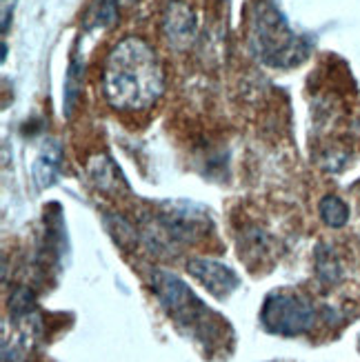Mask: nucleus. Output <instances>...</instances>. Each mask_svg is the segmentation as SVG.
<instances>
[{
  "label": "nucleus",
  "mask_w": 360,
  "mask_h": 362,
  "mask_svg": "<svg viewBox=\"0 0 360 362\" xmlns=\"http://www.w3.org/2000/svg\"><path fill=\"white\" fill-rule=\"evenodd\" d=\"M165 93V69L153 47L127 36L112 47L103 67V96L116 112H145Z\"/></svg>",
  "instance_id": "obj_1"
},
{
  "label": "nucleus",
  "mask_w": 360,
  "mask_h": 362,
  "mask_svg": "<svg viewBox=\"0 0 360 362\" xmlns=\"http://www.w3.org/2000/svg\"><path fill=\"white\" fill-rule=\"evenodd\" d=\"M151 291L180 332L209 354L231 340L229 322L211 311L187 287V282L167 269H151Z\"/></svg>",
  "instance_id": "obj_2"
},
{
  "label": "nucleus",
  "mask_w": 360,
  "mask_h": 362,
  "mask_svg": "<svg viewBox=\"0 0 360 362\" xmlns=\"http://www.w3.org/2000/svg\"><path fill=\"white\" fill-rule=\"evenodd\" d=\"M247 45L272 69H294L307 60L311 45L296 34L274 0H254L247 13Z\"/></svg>",
  "instance_id": "obj_3"
},
{
  "label": "nucleus",
  "mask_w": 360,
  "mask_h": 362,
  "mask_svg": "<svg viewBox=\"0 0 360 362\" xmlns=\"http://www.w3.org/2000/svg\"><path fill=\"white\" fill-rule=\"evenodd\" d=\"M209 225H211L209 216L198 204L165 202L161 211L145 218L140 238L156 254L169 256L176 254L185 245H194L205 238Z\"/></svg>",
  "instance_id": "obj_4"
},
{
  "label": "nucleus",
  "mask_w": 360,
  "mask_h": 362,
  "mask_svg": "<svg viewBox=\"0 0 360 362\" xmlns=\"http://www.w3.org/2000/svg\"><path fill=\"white\" fill-rule=\"evenodd\" d=\"M318 320L316 303L301 291L278 289L265 298L260 309V325L274 336L296 338L314 329Z\"/></svg>",
  "instance_id": "obj_5"
},
{
  "label": "nucleus",
  "mask_w": 360,
  "mask_h": 362,
  "mask_svg": "<svg viewBox=\"0 0 360 362\" xmlns=\"http://www.w3.org/2000/svg\"><path fill=\"white\" fill-rule=\"evenodd\" d=\"M187 272H190L214 298H218V300H227L240 285L238 274L225 262H218L214 258L187 260Z\"/></svg>",
  "instance_id": "obj_6"
},
{
  "label": "nucleus",
  "mask_w": 360,
  "mask_h": 362,
  "mask_svg": "<svg viewBox=\"0 0 360 362\" xmlns=\"http://www.w3.org/2000/svg\"><path fill=\"white\" fill-rule=\"evenodd\" d=\"M196 13L185 0H169L163 11V34L174 49H187L196 40Z\"/></svg>",
  "instance_id": "obj_7"
},
{
  "label": "nucleus",
  "mask_w": 360,
  "mask_h": 362,
  "mask_svg": "<svg viewBox=\"0 0 360 362\" xmlns=\"http://www.w3.org/2000/svg\"><path fill=\"white\" fill-rule=\"evenodd\" d=\"M62 165V149L56 140H47L42 149L38 151L34 165H31V178H34L38 189L52 187L60 174Z\"/></svg>",
  "instance_id": "obj_8"
},
{
  "label": "nucleus",
  "mask_w": 360,
  "mask_h": 362,
  "mask_svg": "<svg viewBox=\"0 0 360 362\" xmlns=\"http://www.w3.org/2000/svg\"><path fill=\"white\" fill-rule=\"evenodd\" d=\"M83 71H85V60L78 54V47L71 52V60H69V69L65 76V98H62V105H65V114L69 116L76 107V100L83 91Z\"/></svg>",
  "instance_id": "obj_9"
},
{
  "label": "nucleus",
  "mask_w": 360,
  "mask_h": 362,
  "mask_svg": "<svg viewBox=\"0 0 360 362\" xmlns=\"http://www.w3.org/2000/svg\"><path fill=\"white\" fill-rule=\"evenodd\" d=\"M89 176H91L93 182L98 185V189H103V192L118 189V185L124 182L120 178L118 167L114 165L112 158H107V156H96V158L89 163Z\"/></svg>",
  "instance_id": "obj_10"
},
{
  "label": "nucleus",
  "mask_w": 360,
  "mask_h": 362,
  "mask_svg": "<svg viewBox=\"0 0 360 362\" xmlns=\"http://www.w3.org/2000/svg\"><path fill=\"white\" fill-rule=\"evenodd\" d=\"M118 7H120V0H96V3L89 7V13L85 18V29H105L109 25H114L118 18Z\"/></svg>",
  "instance_id": "obj_11"
},
{
  "label": "nucleus",
  "mask_w": 360,
  "mask_h": 362,
  "mask_svg": "<svg viewBox=\"0 0 360 362\" xmlns=\"http://www.w3.org/2000/svg\"><path fill=\"white\" fill-rule=\"evenodd\" d=\"M318 211H320L323 223L334 227V229L345 227L347 220H349V207H347V202L340 200L338 196H327V198H323Z\"/></svg>",
  "instance_id": "obj_12"
},
{
  "label": "nucleus",
  "mask_w": 360,
  "mask_h": 362,
  "mask_svg": "<svg viewBox=\"0 0 360 362\" xmlns=\"http://www.w3.org/2000/svg\"><path fill=\"white\" fill-rule=\"evenodd\" d=\"M16 3H18V0H3V7H0V11H3V34L9 31L13 11H16Z\"/></svg>",
  "instance_id": "obj_13"
},
{
  "label": "nucleus",
  "mask_w": 360,
  "mask_h": 362,
  "mask_svg": "<svg viewBox=\"0 0 360 362\" xmlns=\"http://www.w3.org/2000/svg\"><path fill=\"white\" fill-rule=\"evenodd\" d=\"M134 0H120V5H132Z\"/></svg>",
  "instance_id": "obj_14"
},
{
  "label": "nucleus",
  "mask_w": 360,
  "mask_h": 362,
  "mask_svg": "<svg viewBox=\"0 0 360 362\" xmlns=\"http://www.w3.org/2000/svg\"><path fill=\"white\" fill-rule=\"evenodd\" d=\"M356 132H360V116L356 118Z\"/></svg>",
  "instance_id": "obj_15"
}]
</instances>
